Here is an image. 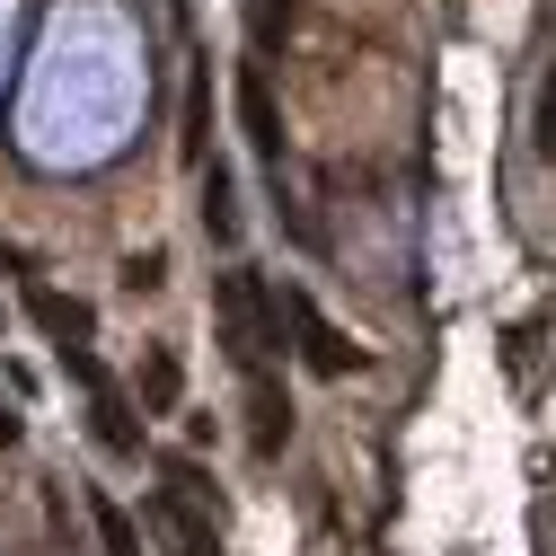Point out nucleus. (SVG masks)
<instances>
[{
  "label": "nucleus",
  "instance_id": "nucleus-3",
  "mask_svg": "<svg viewBox=\"0 0 556 556\" xmlns=\"http://www.w3.org/2000/svg\"><path fill=\"white\" fill-rule=\"evenodd\" d=\"M160 539H168V556H222V539H213V521L194 513V495L168 477V495H160Z\"/></svg>",
  "mask_w": 556,
  "mask_h": 556
},
{
  "label": "nucleus",
  "instance_id": "nucleus-11",
  "mask_svg": "<svg viewBox=\"0 0 556 556\" xmlns=\"http://www.w3.org/2000/svg\"><path fill=\"white\" fill-rule=\"evenodd\" d=\"M160 283H168V256L160 248H142V256L124 265V292H160Z\"/></svg>",
  "mask_w": 556,
  "mask_h": 556
},
{
  "label": "nucleus",
  "instance_id": "nucleus-7",
  "mask_svg": "<svg viewBox=\"0 0 556 556\" xmlns=\"http://www.w3.org/2000/svg\"><path fill=\"white\" fill-rule=\"evenodd\" d=\"M89 513H98L106 556H142V539H132V521H124V504H115V495H89Z\"/></svg>",
  "mask_w": 556,
  "mask_h": 556
},
{
  "label": "nucleus",
  "instance_id": "nucleus-4",
  "mask_svg": "<svg viewBox=\"0 0 556 556\" xmlns=\"http://www.w3.org/2000/svg\"><path fill=\"white\" fill-rule=\"evenodd\" d=\"M283 433H292V397L274 389V371H248V442L274 459V451H283Z\"/></svg>",
  "mask_w": 556,
  "mask_h": 556
},
{
  "label": "nucleus",
  "instance_id": "nucleus-8",
  "mask_svg": "<svg viewBox=\"0 0 556 556\" xmlns=\"http://www.w3.org/2000/svg\"><path fill=\"white\" fill-rule=\"evenodd\" d=\"M292 10H301V0H248V36L256 45H283L292 36Z\"/></svg>",
  "mask_w": 556,
  "mask_h": 556
},
{
  "label": "nucleus",
  "instance_id": "nucleus-13",
  "mask_svg": "<svg viewBox=\"0 0 556 556\" xmlns=\"http://www.w3.org/2000/svg\"><path fill=\"white\" fill-rule=\"evenodd\" d=\"M10 442H18V406L0 397V451H10Z\"/></svg>",
  "mask_w": 556,
  "mask_h": 556
},
{
  "label": "nucleus",
  "instance_id": "nucleus-9",
  "mask_svg": "<svg viewBox=\"0 0 556 556\" xmlns=\"http://www.w3.org/2000/svg\"><path fill=\"white\" fill-rule=\"evenodd\" d=\"M142 406H151V415L177 406V354H151V363H142Z\"/></svg>",
  "mask_w": 556,
  "mask_h": 556
},
{
  "label": "nucleus",
  "instance_id": "nucleus-2",
  "mask_svg": "<svg viewBox=\"0 0 556 556\" xmlns=\"http://www.w3.org/2000/svg\"><path fill=\"white\" fill-rule=\"evenodd\" d=\"M283 318H292V336H301V363H309L318 380H344V371H363V344H344V336L318 318V301H309V292H283Z\"/></svg>",
  "mask_w": 556,
  "mask_h": 556
},
{
  "label": "nucleus",
  "instance_id": "nucleus-5",
  "mask_svg": "<svg viewBox=\"0 0 556 556\" xmlns=\"http://www.w3.org/2000/svg\"><path fill=\"white\" fill-rule=\"evenodd\" d=\"M239 124H248V142L274 160L283 151V115H274V89H265V62H239Z\"/></svg>",
  "mask_w": 556,
  "mask_h": 556
},
{
  "label": "nucleus",
  "instance_id": "nucleus-12",
  "mask_svg": "<svg viewBox=\"0 0 556 556\" xmlns=\"http://www.w3.org/2000/svg\"><path fill=\"white\" fill-rule=\"evenodd\" d=\"M539 151H547V160H556V72H547V80H539Z\"/></svg>",
  "mask_w": 556,
  "mask_h": 556
},
{
  "label": "nucleus",
  "instance_id": "nucleus-6",
  "mask_svg": "<svg viewBox=\"0 0 556 556\" xmlns=\"http://www.w3.org/2000/svg\"><path fill=\"white\" fill-rule=\"evenodd\" d=\"M27 309H36V327H45V336H62V344H89V327H98V309H89V301L45 292V283L27 292Z\"/></svg>",
  "mask_w": 556,
  "mask_h": 556
},
{
  "label": "nucleus",
  "instance_id": "nucleus-10",
  "mask_svg": "<svg viewBox=\"0 0 556 556\" xmlns=\"http://www.w3.org/2000/svg\"><path fill=\"white\" fill-rule=\"evenodd\" d=\"M203 222H213V239H230V230H239V203H230V177H222V168L203 177Z\"/></svg>",
  "mask_w": 556,
  "mask_h": 556
},
{
  "label": "nucleus",
  "instance_id": "nucleus-1",
  "mask_svg": "<svg viewBox=\"0 0 556 556\" xmlns=\"http://www.w3.org/2000/svg\"><path fill=\"white\" fill-rule=\"evenodd\" d=\"M222 336H230V363L239 371H265L274 336H283V301L265 292V274H248V265L222 274Z\"/></svg>",
  "mask_w": 556,
  "mask_h": 556
}]
</instances>
